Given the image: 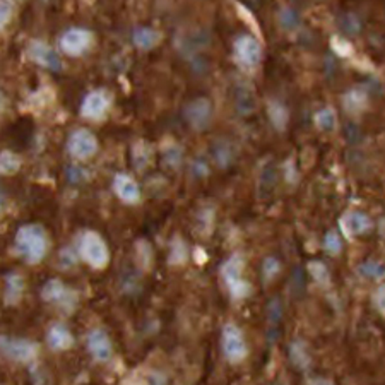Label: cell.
Segmentation results:
<instances>
[{"label": "cell", "mask_w": 385, "mask_h": 385, "mask_svg": "<svg viewBox=\"0 0 385 385\" xmlns=\"http://www.w3.org/2000/svg\"><path fill=\"white\" fill-rule=\"evenodd\" d=\"M113 192L125 204H137L141 200L139 183L127 173H117L113 178Z\"/></svg>", "instance_id": "9a60e30c"}, {"label": "cell", "mask_w": 385, "mask_h": 385, "mask_svg": "<svg viewBox=\"0 0 385 385\" xmlns=\"http://www.w3.org/2000/svg\"><path fill=\"white\" fill-rule=\"evenodd\" d=\"M235 60L243 69H254L262 60V45L252 34H242L233 43Z\"/></svg>", "instance_id": "ba28073f"}, {"label": "cell", "mask_w": 385, "mask_h": 385, "mask_svg": "<svg viewBox=\"0 0 385 385\" xmlns=\"http://www.w3.org/2000/svg\"><path fill=\"white\" fill-rule=\"evenodd\" d=\"M317 127L324 132H332L337 125V115L332 108H322L313 117Z\"/></svg>", "instance_id": "603a6c76"}, {"label": "cell", "mask_w": 385, "mask_h": 385, "mask_svg": "<svg viewBox=\"0 0 385 385\" xmlns=\"http://www.w3.org/2000/svg\"><path fill=\"white\" fill-rule=\"evenodd\" d=\"M279 270H281V264H279L278 259L274 257H267L264 262H262V274H264V278L267 281H270V279H274L279 274Z\"/></svg>", "instance_id": "f1b7e54d"}, {"label": "cell", "mask_w": 385, "mask_h": 385, "mask_svg": "<svg viewBox=\"0 0 385 385\" xmlns=\"http://www.w3.org/2000/svg\"><path fill=\"white\" fill-rule=\"evenodd\" d=\"M14 14V7L9 0H0V31H4L11 22Z\"/></svg>", "instance_id": "f546056e"}, {"label": "cell", "mask_w": 385, "mask_h": 385, "mask_svg": "<svg viewBox=\"0 0 385 385\" xmlns=\"http://www.w3.org/2000/svg\"><path fill=\"white\" fill-rule=\"evenodd\" d=\"M86 344H88L89 355L93 356L94 361L98 363H107L112 358L113 346L112 339L103 329H93L91 332L86 337Z\"/></svg>", "instance_id": "7c38bea8"}, {"label": "cell", "mask_w": 385, "mask_h": 385, "mask_svg": "<svg viewBox=\"0 0 385 385\" xmlns=\"http://www.w3.org/2000/svg\"><path fill=\"white\" fill-rule=\"evenodd\" d=\"M185 115L192 127L197 129V131H202V129H206L211 124L213 107H211L209 100H206V98H197V100H194L188 105Z\"/></svg>", "instance_id": "5bb4252c"}, {"label": "cell", "mask_w": 385, "mask_h": 385, "mask_svg": "<svg viewBox=\"0 0 385 385\" xmlns=\"http://www.w3.org/2000/svg\"><path fill=\"white\" fill-rule=\"evenodd\" d=\"M41 298L48 304H53L60 308L72 312L77 305V293L72 288L65 286L60 279H50L43 285Z\"/></svg>", "instance_id": "52a82bcc"}, {"label": "cell", "mask_w": 385, "mask_h": 385, "mask_svg": "<svg viewBox=\"0 0 385 385\" xmlns=\"http://www.w3.org/2000/svg\"><path fill=\"white\" fill-rule=\"evenodd\" d=\"M21 168V158L13 151L0 152V175L11 176Z\"/></svg>", "instance_id": "7402d4cb"}, {"label": "cell", "mask_w": 385, "mask_h": 385, "mask_svg": "<svg viewBox=\"0 0 385 385\" xmlns=\"http://www.w3.org/2000/svg\"><path fill=\"white\" fill-rule=\"evenodd\" d=\"M77 254L93 269H105L110 262L107 242L96 231H86L77 242Z\"/></svg>", "instance_id": "7a4b0ae2"}, {"label": "cell", "mask_w": 385, "mask_h": 385, "mask_svg": "<svg viewBox=\"0 0 385 385\" xmlns=\"http://www.w3.org/2000/svg\"><path fill=\"white\" fill-rule=\"evenodd\" d=\"M161 40L159 31L152 30V27H137L132 34V41L137 48L141 50H151L158 45Z\"/></svg>", "instance_id": "ffe728a7"}, {"label": "cell", "mask_w": 385, "mask_h": 385, "mask_svg": "<svg viewBox=\"0 0 385 385\" xmlns=\"http://www.w3.org/2000/svg\"><path fill=\"white\" fill-rule=\"evenodd\" d=\"M255 105H257V101H255L252 89L249 86L247 88H240L237 91V108L240 110V113L249 115V113H252L255 110Z\"/></svg>", "instance_id": "cb8c5ba5"}, {"label": "cell", "mask_w": 385, "mask_h": 385, "mask_svg": "<svg viewBox=\"0 0 385 385\" xmlns=\"http://www.w3.org/2000/svg\"><path fill=\"white\" fill-rule=\"evenodd\" d=\"M267 113H269L270 124L274 125V129H278V131H285L289 120L288 108H286L281 101L270 100L269 103H267Z\"/></svg>", "instance_id": "44dd1931"}, {"label": "cell", "mask_w": 385, "mask_h": 385, "mask_svg": "<svg viewBox=\"0 0 385 385\" xmlns=\"http://www.w3.org/2000/svg\"><path fill=\"white\" fill-rule=\"evenodd\" d=\"M373 304H375L377 310H379L382 315H385V282L377 289L375 294H373Z\"/></svg>", "instance_id": "d6a6232c"}, {"label": "cell", "mask_w": 385, "mask_h": 385, "mask_svg": "<svg viewBox=\"0 0 385 385\" xmlns=\"http://www.w3.org/2000/svg\"><path fill=\"white\" fill-rule=\"evenodd\" d=\"M2 206H4V202H2V197H0V211H2Z\"/></svg>", "instance_id": "e575fe53"}, {"label": "cell", "mask_w": 385, "mask_h": 385, "mask_svg": "<svg viewBox=\"0 0 385 385\" xmlns=\"http://www.w3.org/2000/svg\"><path fill=\"white\" fill-rule=\"evenodd\" d=\"M332 50L339 55V57H351L353 55L351 43L343 40V38H339V37L332 38Z\"/></svg>", "instance_id": "1f68e13d"}, {"label": "cell", "mask_w": 385, "mask_h": 385, "mask_svg": "<svg viewBox=\"0 0 385 385\" xmlns=\"http://www.w3.org/2000/svg\"><path fill=\"white\" fill-rule=\"evenodd\" d=\"M188 259V250L185 242L182 238H175L171 242L170 249V264L173 266H182L185 264Z\"/></svg>", "instance_id": "4316f807"}, {"label": "cell", "mask_w": 385, "mask_h": 385, "mask_svg": "<svg viewBox=\"0 0 385 385\" xmlns=\"http://www.w3.org/2000/svg\"><path fill=\"white\" fill-rule=\"evenodd\" d=\"M308 273L313 281H315L319 286H327L329 282H331V273H329L327 266H325L324 262H319V261L310 262Z\"/></svg>", "instance_id": "484cf974"}, {"label": "cell", "mask_w": 385, "mask_h": 385, "mask_svg": "<svg viewBox=\"0 0 385 385\" xmlns=\"http://www.w3.org/2000/svg\"><path fill=\"white\" fill-rule=\"evenodd\" d=\"M358 273L365 279H373V281H380V279L385 278V264H384V262H377V261L363 262V264L360 266Z\"/></svg>", "instance_id": "d4e9b609"}, {"label": "cell", "mask_w": 385, "mask_h": 385, "mask_svg": "<svg viewBox=\"0 0 385 385\" xmlns=\"http://www.w3.org/2000/svg\"><path fill=\"white\" fill-rule=\"evenodd\" d=\"M243 266H245V262H243L242 255L238 254L231 255L225 264L221 266V278L225 281L231 298H235V300H243V298L249 296L250 292H252L250 282H247L242 278Z\"/></svg>", "instance_id": "3957f363"}, {"label": "cell", "mask_w": 385, "mask_h": 385, "mask_svg": "<svg viewBox=\"0 0 385 385\" xmlns=\"http://www.w3.org/2000/svg\"><path fill=\"white\" fill-rule=\"evenodd\" d=\"M93 33L84 27H70L62 33L60 50L69 57H82L93 45Z\"/></svg>", "instance_id": "9c48e42d"}, {"label": "cell", "mask_w": 385, "mask_h": 385, "mask_svg": "<svg viewBox=\"0 0 385 385\" xmlns=\"http://www.w3.org/2000/svg\"><path fill=\"white\" fill-rule=\"evenodd\" d=\"M46 343H48L50 349H53V351H67V349L72 348L74 336L65 324L58 322V324H53L48 329V332H46Z\"/></svg>", "instance_id": "2e32d148"}, {"label": "cell", "mask_w": 385, "mask_h": 385, "mask_svg": "<svg viewBox=\"0 0 385 385\" xmlns=\"http://www.w3.org/2000/svg\"><path fill=\"white\" fill-rule=\"evenodd\" d=\"M221 349L230 363H242L249 356V344L237 324H225L221 331Z\"/></svg>", "instance_id": "277c9868"}, {"label": "cell", "mask_w": 385, "mask_h": 385, "mask_svg": "<svg viewBox=\"0 0 385 385\" xmlns=\"http://www.w3.org/2000/svg\"><path fill=\"white\" fill-rule=\"evenodd\" d=\"M67 152L77 161L91 159L98 152L96 136L88 129H77L67 139Z\"/></svg>", "instance_id": "8992f818"}, {"label": "cell", "mask_w": 385, "mask_h": 385, "mask_svg": "<svg viewBox=\"0 0 385 385\" xmlns=\"http://www.w3.org/2000/svg\"><path fill=\"white\" fill-rule=\"evenodd\" d=\"M112 107V94L107 89H94L88 93L81 103V117L86 120H101Z\"/></svg>", "instance_id": "30bf717a"}, {"label": "cell", "mask_w": 385, "mask_h": 385, "mask_svg": "<svg viewBox=\"0 0 385 385\" xmlns=\"http://www.w3.org/2000/svg\"><path fill=\"white\" fill-rule=\"evenodd\" d=\"M279 22H281V26L285 30H294L298 26V22H300V18L292 9H282L279 13Z\"/></svg>", "instance_id": "4dcf8cb0"}, {"label": "cell", "mask_w": 385, "mask_h": 385, "mask_svg": "<svg viewBox=\"0 0 385 385\" xmlns=\"http://www.w3.org/2000/svg\"><path fill=\"white\" fill-rule=\"evenodd\" d=\"M0 353L15 363H31L38 356V344L22 337L0 336Z\"/></svg>", "instance_id": "5b68a950"}, {"label": "cell", "mask_w": 385, "mask_h": 385, "mask_svg": "<svg viewBox=\"0 0 385 385\" xmlns=\"http://www.w3.org/2000/svg\"><path fill=\"white\" fill-rule=\"evenodd\" d=\"M15 252L21 255L27 264L34 266L45 259L48 252V237L45 228L40 225H25L18 230L14 238Z\"/></svg>", "instance_id": "6da1fadb"}, {"label": "cell", "mask_w": 385, "mask_h": 385, "mask_svg": "<svg viewBox=\"0 0 385 385\" xmlns=\"http://www.w3.org/2000/svg\"><path fill=\"white\" fill-rule=\"evenodd\" d=\"M288 355H289V360H292V363L296 368H300V370H306V368H310V365H312L308 346H306L305 341H300V339L293 341L288 348Z\"/></svg>", "instance_id": "d6986e66"}, {"label": "cell", "mask_w": 385, "mask_h": 385, "mask_svg": "<svg viewBox=\"0 0 385 385\" xmlns=\"http://www.w3.org/2000/svg\"><path fill=\"white\" fill-rule=\"evenodd\" d=\"M339 226L346 238H355L372 230V219L361 211H348L341 216Z\"/></svg>", "instance_id": "4fadbf2b"}, {"label": "cell", "mask_w": 385, "mask_h": 385, "mask_svg": "<svg viewBox=\"0 0 385 385\" xmlns=\"http://www.w3.org/2000/svg\"><path fill=\"white\" fill-rule=\"evenodd\" d=\"M308 385H336L332 382V380H329V379H322V377H319V379H313V380H310Z\"/></svg>", "instance_id": "836d02e7"}, {"label": "cell", "mask_w": 385, "mask_h": 385, "mask_svg": "<svg viewBox=\"0 0 385 385\" xmlns=\"http://www.w3.org/2000/svg\"><path fill=\"white\" fill-rule=\"evenodd\" d=\"M27 55H30V58L34 64L45 67V69L55 70V72H58L62 69L60 57H58V53L55 52L48 43L38 40L31 41L30 46H27Z\"/></svg>", "instance_id": "8fae6325"}, {"label": "cell", "mask_w": 385, "mask_h": 385, "mask_svg": "<svg viewBox=\"0 0 385 385\" xmlns=\"http://www.w3.org/2000/svg\"><path fill=\"white\" fill-rule=\"evenodd\" d=\"M25 294V279L21 274L11 273L6 278V292H4V300L7 305H18Z\"/></svg>", "instance_id": "e0dca14e"}, {"label": "cell", "mask_w": 385, "mask_h": 385, "mask_svg": "<svg viewBox=\"0 0 385 385\" xmlns=\"http://www.w3.org/2000/svg\"><path fill=\"white\" fill-rule=\"evenodd\" d=\"M324 249L329 255H339L343 250V240L336 231H329L324 238Z\"/></svg>", "instance_id": "83f0119b"}, {"label": "cell", "mask_w": 385, "mask_h": 385, "mask_svg": "<svg viewBox=\"0 0 385 385\" xmlns=\"http://www.w3.org/2000/svg\"><path fill=\"white\" fill-rule=\"evenodd\" d=\"M343 107L346 112L351 113V115H356V113H361L363 110H367L368 107L367 91L361 88L349 89V91L343 96Z\"/></svg>", "instance_id": "ac0fdd59"}]
</instances>
